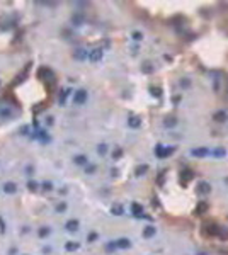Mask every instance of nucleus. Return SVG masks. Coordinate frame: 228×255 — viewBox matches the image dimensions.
<instances>
[{
  "instance_id": "1",
  "label": "nucleus",
  "mask_w": 228,
  "mask_h": 255,
  "mask_svg": "<svg viewBox=\"0 0 228 255\" xmlns=\"http://www.w3.org/2000/svg\"><path fill=\"white\" fill-rule=\"evenodd\" d=\"M85 102H87V90L80 89V90H77V92H73V104L82 105V104H85Z\"/></svg>"
},
{
  "instance_id": "2",
  "label": "nucleus",
  "mask_w": 228,
  "mask_h": 255,
  "mask_svg": "<svg viewBox=\"0 0 228 255\" xmlns=\"http://www.w3.org/2000/svg\"><path fill=\"white\" fill-rule=\"evenodd\" d=\"M102 56H104V53H102V48H94L92 51H89V61H92V63H97V61H100L102 60Z\"/></svg>"
},
{
  "instance_id": "3",
  "label": "nucleus",
  "mask_w": 228,
  "mask_h": 255,
  "mask_svg": "<svg viewBox=\"0 0 228 255\" xmlns=\"http://www.w3.org/2000/svg\"><path fill=\"white\" fill-rule=\"evenodd\" d=\"M172 151H174V148L164 146V145H157V148H155V155H157L158 158H165V156H169Z\"/></svg>"
},
{
  "instance_id": "4",
  "label": "nucleus",
  "mask_w": 228,
  "mask_h": 255,
  "mask_svg": "<svg viewBox=\"0 0 228 255\" xmlns=\"http://www.w3.org/2000/svg\"><path fill=\"white\" fill-rule=\"evenodd\" d=\"M2 189H3L5 194H16V192H17V184H16V182H5Z\"/></svg>"
},
{
  "instance_id": "5",
  "label": "nucleus",
  "mask_w": 228,
  "mask_h": 255,
  "mask_svg": "<svg viewBox=\"0 0 228 255\" xmlns=\"http://www.w3.org/2000/svg\"><path fill=\"white\" fill-rule=\"evenodd\" d=\"M131 214H133V216H136V218H142V216H143V207H142V204L133 202V204H131Z\"/></svg>"
},
{
  "instance_id": "6",
  "label": "nucleus",
  "mask_w": 228,
  "mask_h": 255,
  "mask_svg": "<svg viewBox=\"0 0 228 255\" xmlns=\"http://www.w3.org/2000/svg\"><path fill=\"white\" fill-rule=\"evenodd\" d=\"M209 191H211V185H209L208 182H199V184H198V192H199L201 196L209 194Z\"/></svg>"
},
{
  "instance_id": "7",
  "label": "nucleus",
  "mask_w": 228,
  "mask_h": 255,
  "mask_svg": "<svg viewBox=\"0 0 228 255\" xmlns=\"http://www.w3.org/2000/svg\"><path fill=\"white\" fill-rule=\"evenodd\" d=\"M218 226H216V225H206L204 226V233L206 235H209V236H216L218 235Z\"/></svg>"
},
{
  "instance_id": "8",
  "label": "nucleus",
  "mask_w": 228,
  "mask_h": 255,
  "mask_svg": "<svg viewBox=\"0 0 228 255\" xmlns=\"http://www.w3.org/2000/svg\"><path fill=\"white\" fill-rule=\"evenodd\" d=\"M116 247H118V248H129V247H131V242H129V238H119L118 242H116Z\"/></svg>"
},
{
  "instance_id": "9",
  "label": "nucleus",
  "mask_w": 228,
  "mask_h": 255,
  "mask_svg": "<svg viewBox=\"0 0 228 255\" xmlns=\"http://www.w3.org/2000/svg\"><path fill=\"white\" fill-rule=\"evenodd\" d=\"M128 126L129 128H140L142 126V119L136 118V116H131V118H128Z\"/></svg>"
},
{
  "instance_id": "10",
  "label": "nucleus",
  "mask_w": 228,
  "mask_h": 255,
  "mask_svg": "<svg viewBox=\"0 0 228 255\" xmlns=\"http://www.w3.org/2000/svg\"><path fill=\"white\" fill-rule=\"evenodd\" d=\"M73 162L77 163V165H89V158H87L85 155H75Z\"/></svg>"
},
{
  "instance_id": "11",
  "label": "nucleus",
  "mask_w": 228,
  "mask_h": 255,
  "mask_svg": "<svg viewBox=\"0 0 228 255\" xmlns=\"http://www.w3.org/2000/svg\"><path fill=\"white\" fill-rule=\"evenodd\" d=\"M65 228H67L68 231H77L78 230V221L77 220H68L67 225H65Z\"/></svg>"
},
{
  "instance_id": "12",
  "label": "nucleus",
  "mask_w": 228,
  "mask_h": 255,
  "mask_svg": "<svg viewBox=\"0 0 228 255\" xmlns=\"http://www.w3.org/2000/svg\"><path fill=\"white\" fill-rule=\"evenodd\" d=\"M213 119H215L216 123H225V121H226V112H225V111H218V112H215Z\"/></svg>"
},
{
  "instance_id": "13",
  "label": "nucleus",
  "mask_w": 228,
  "mask_h": 255,
  "mask_svg": "<svg viewBox=\"0 0 228 255\" xmlns=\"http://www.w3.org/2000/svg\"><path fill=\"white\" fill-rule=\"evenodd\" d=\"M155 226H151V225H148V226H145V230H143V236L145 238H151V236L155 235Z\"/></svg>"
},
{
  "instance_id": "14",
  "label": "nucleus",
  "mask_w": 228,
  "mask_h": 255,
  "mask_svg": "<svg viewBox=\"0 0 228 255\" xmlns=\"http://www.w3.org/2000/svg\"><path fill=\"white\" fill-rule=\"evenodd\" d=\"M208 202H204V201H202V202H199V204H198V206H196V214H199V216H201V214H204L206 213V211H208Z\"/></svg>"
},
{
  "instance_id": "15",
  "label": "nucleus",
  "mask_w": 228,
  "mask_h": 255,
  "mask_svg": "<svg viewBox=\"0 0 228 255\" xmlns=\"http://www.w3.org/2000/svg\"><path fill=\"white\" fill-rule=\"evenodd\" d=\"M193 177H194V174L191 172V170H184L182 175H180V180H182V184H187V182H189Z\"/></svg>"
},
{
  "instance_id": "16",
  "label": "nucleus",
  "mask_w": 228,
  "mask_h": 255,
  "mask_svg": "<svg viewBox=\"0 0 228 255\" xmlns=\"http://www.w3.org/2000/svg\"><path fill=\"white\" fill-rule=\"evenodd\" d=\"M111 213H113L114 216H121V214L124 213V209H123L121 204H113V207H111Z\"/></svg>"
},
{
  "instance_id": "17",
  "label": "nucleus",
  "mask_w": 228,
  "mask_h": 255,
  "mask_svg": "<svg viewBox=\"0 0 228 255\" xmlns=\"http://www.w3.org/2000/svg\"><path fill=\"white\" fill-rule=\"evenodd\" d=\"M87 56H89V53H87L85 49H77V51L73 53V58H75V60H85Z\"/></svg>"
},
{
  "instance_id": "18",
  "label": "nucleus",
  "mask_w": 228,
  "mask_h": 255,
  "mask_svg": "<svg viewBox=\"0 0 228 255\" xmlns=\"http://www.w3.org/2000/svg\"><path fill=\"white\" fill-rule=\"evenodd\" d=\"M194 156H206V155H209V150L208 148H196V150H193L191 151Z\"/></svg>"
},
{
  "instance_id": "19",
  "label": "nucleus",
  "mask_w": 228,
  "mask_h": 255,
  "mask_svg": "<svg viewBox=\"0 0 228 255\" xmlns=\"http://www.w3.org/2000/svg\"><path fill=\"white\" fill-rule=\"evenodd\" d=\"M49 231H51V230H49L48 226H41L38 230V235H39V238H44V236H48L49 235Z\"/></svg>"
},
{
  "instance_id": "20",
  "label": "nucleus",
  "mask_w": 228,
  "mask_h": 255,
  "mask_svg": "<svg viewBox=\"0 0 228 255\" xmlns=\"http://www.w3.org/2000/svg\"><path fill=\"white\" fill-rule=\"evenodd\" d=\"M177 124V119L175 118H167L164 121V126H167V128H172V126H175Z\"/></svg>"
},
{
  "instance_id": "21",
  "label": "nucleus",
  "mask_w": 228,
  "mask_h": 255,
  "mask_svg": "<svg viewBox=\"0 0 228 255\" xmlns=\"http://www.w3.org/2000/svg\"><path fill=\"white\" fill-rule=\"evenodd\" d=\"M68 94H70V90H68V89H63V90H61V95H60V99H58V100H60V104H65V100H67Z\"/></svg>"
},
{
  "instance_id": "22",
  "label": "nucleus",
  "mask_w": 228,
  "mask_h": 255,
  "mask_svg": "<svg viewBox=\"0 0 228 255\" xmlns=\"http://www.w3.org/2000/svg\"><path fill=\"white\" fill-rule=\"evenodd\" d=\"M65 248L68 250V252H73V250L78 248V243H73V242H68L67 245H65Z\"/></svg>"
},
{
  "instance_id": "23",
  "label": "nucleus",
  "mask_w": 228,
  "mask_h": 255,
  "mask_svg": "<svg viewBox=\"0 0 228 255\" xmlns=\"http://www.w3.org/2000/svg\"><path fill=\"white\" fill-rule=\"evenodd\" d=\"M148 170V165H140L138 169H136V175H145Z\"/></svg>"
},
{
  "instance_id": "24",
  "label": "nucleus",
  "mask_w": 228,
  "mask_h": 255,
  "mask_svg": "<svg viewBox=\"0 0 228 255\" xmlns=\"http://www.w3.org/2000/svg\"><path fill=\"white\" fill-rule=\"evenodd\" d=\"M38 187H39V185H38V182H36V180H29L27 182V189H29V191H38Z\"/></svg>"
},
{
  "instance_id": "25",
  "label": "nucleus",
  "mask_w": 228,
  "mask_h": 255,
  "mask_svg": "<svg viewBox=\"0 0 228 255\" xmlns=\"http://www.w3.org/2000/svg\"><path fill=\"white\" fill-rule=\"evenodd\" d=\"M95 169H97L95 165H92V163H89V165H85V174H89V175H92V174L95 172Z\"/></svg>"
},
{
  "instance_id": "26",
  "label": "nucleus",
  "mask_w": 228,
  "mask_h": 255,
  "mask_svg": "<svg viewBox=\"0 0 228 255\" xmlns=\"http://www.w3.org/2000/svg\"><path fill=\"white\" fill-rule=\"evenodd\" d=\"M142 70L145 72V73H151V72H153V67H151V65H150V63H148V61H147V63H143Z\"/></svg>"
},
{
  "instance_id": "27",
  "label": "nucleus",
  "mask_w": 228,
  "mask_h": 255,
  "mask_svg": "<svg viewBox=\"0 0 228 255\" xmlns=\"http://www.w3.org/2000/svg\"><path fill=\"white\" fill-rule=\"evenodd\" d=\"M218 236H220L221 240H226V238H228V230L220 228V230H218Z\"/></svg>"
},
{
  "instance_id": "28",
  "label": "nucleus",
  "mask_w": 228,
  "mask_h": 255,
  "mask_svg": "<svg viewBox=\"0 0 228 255\" xmlns=\"http://www.w3.org/2000/svg\"><path fill=\"white\" fill-rule=\"evenodd\" d=\"M97 151H99V155H106V151H107V145L100 143L99 146H97Z\"/></svg>"
},
{
  "instance_id": "29",
  "label": "nucleus",
  "mask_w": 228,
  "mask_h": 255,
  "mask_svg": "<svg viewBox=\"0 0 228 255\" xmlns=\"http://www.w3.org/2000/svg\"><path fill=\"white\" fill-rule=\"evenodd\" d=\"M56 213H65V209H67V204L65 202H60V204H56Z\"/></svg>"
},
{
  "instance_id": "30",
  "label": "nucleus",
  "mask_w": 228,
  "mask_h": 255,
  "mask_svg": "<svg viewBox=\"0 0 228 255\" xmlns=\"http://www.w3.org/2000/svg\"><path fill=\"white\" fill-rule=\"evenodd\" d=\"M121 155H123V150H121V148H116V150L113 151V158H114V160L121 158Z\"/></svg>"
},
{
  "instance_id": "31",
  "label": "nucleus",
  "mask_w": 228,
  "mask_h": 255,
  "mask_svg": "<svg viewBox=\"0 0 228 255\" xmlns=\"http://www.w3.org/2000/svg\"><path fill=\"white\" fill-rule=\"evenodd\" d=\"M151 95H155V97H160V94H162V90L158 89V87H151Z\"/></svg>"
},
{
  "instance_id": "32",
  "label": "nucleus",
  "mask_w": 228,
  "mask_h": 255,
  "mask_svg": "<svg viewBox=\"0 0 228 255\" xmlns=\"http://www.w3.org/2000/svg\"><path fill=\"white\" fill-rule=\"evenodd\" d=\"M0 116H2V118H10L12 112H10L9 109H2V111H0Z\"/></svg>"
},
{
  "instance_id": "33",
  "label": "nucleus",
  "mask_w": 228,
  "mask_h": 255,
  "mask_svg": "<svg viewBox=\"0 0 228 255\" xmlns=\"http://www.w3.org/2000/svg\"><path fill=\"white\" fill-rule=\"evenodd\" d=\"M82 21H84V17H82V16H75V17H73L75 26H80V24H82Z\"/></svg>"
},
{
  "instance_id": "34",
  "label": "nucleus",
  "mask_w": 228,
  "mask_h": 255,
  "mask_svg": "<svg viewBox=\"0 0 228 255\" xmlns=\"http://www.w3.org/2000/svg\"><path fill=\"white\" fill-rule=\"evenodd\" d=\"M43 189H44V191H51L53 184H51V182H43Z\"/></svg>"
},
{
  "instance_id": "35",
  "label": "nucleus",
  "mask_w": 228,
  "mask_h": 255,
  "mask_svg": "<svg viewBox=\"0 0 228 255\" xmlns=\"http://www.w3.org/2000/svg\"><path fill=\"white\" fill-rule=\"evenodd\" d=\"M142 38H143V34H142V32H138V31H135V32H133V39H135V41H140Z\"/></svg>"
},
{
  "instance_id": "36",
  "label": "nucleus",
  "mask_w": 228,
  "mask_h": 255,
  "mask_svg": "<svg viewBox=\"0 0 228 255\" xmlns=\"http://www.w3.org/2000/svg\"><path fill=\"white\" fill-rule=\"evenodd\" d=\"M213 153H215L216 156H223V155H225V150H221V148H218V150H215Z\"/></svg>"
},
{
  "instance_id": "37",
  "label": "nucleus",
  "mask_w": 228,
  "mask_h": 255,
  "mask_svg": "<svg viewBox=\"0 0 228 255\" xmlns=\"http://www.w3.org/2000/svg\"><path fill=\"white\" fill-rule=\"evenodd\" d=\"M32 172H34V169H32L31 165H27L26 167V174H27V175H32Z\"/></svg>"
},
{
  "instance_id": "38",
  "label": "nucleus",
  "mask_w": 228,
  "mask_h": 255,
  "mask_svg": "<svg viewBox=\"0 0 228 255\" xmlns=\"http://www.w3.org/2000/svg\"><path fill=\"white\" fill-rule=\"evenodd\" d=\"M97 238V233H90V236H89V242H94V240Z\"/></svg>"
},
{
  "instance_id": "39",
  "label": "nucleus",
  "mask_w": 228,
  "mask_h": 255,
  "mask_svg": "<svg viewBox=\"0 0 228 255\" xmlns=\"http://www.w3.org/2000/svg\"><path fill=\"white\" fill-rule=\"evenodd\" d=\"M198 255H206V253H204V252H199V253H198Z\"/></svg>"
}]
</instances>
